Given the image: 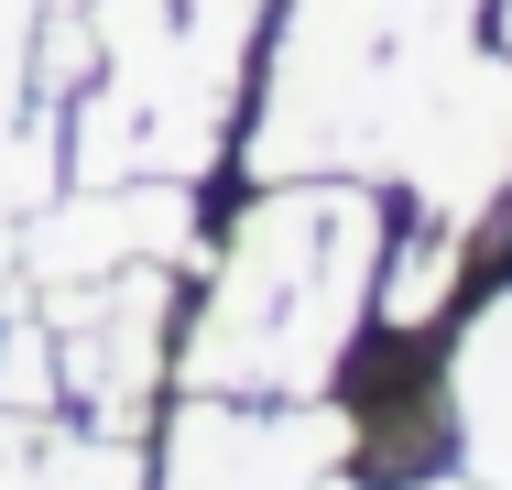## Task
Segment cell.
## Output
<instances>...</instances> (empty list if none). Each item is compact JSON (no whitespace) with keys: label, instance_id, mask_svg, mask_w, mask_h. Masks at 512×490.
<instances>
[{"label":"cell","instance_id":"cell-1","mask_svg":"<svg viewBox=\"0 0 512 490\" xmlns=\"http://www.w3.org/2000/svg\"><path fill=\"white\" fill-rule=\"evenodd\" d=\"M382 284V196L371 175H284L229 229L218 284L186 327V392L316 403L371 327Z\"/></svg>","mask_w":512,"mask_h":490},{"label":"cell","instance_id":"cell-2","mask_svg":"<svg viewBox=\"0 0 512 490\" xmlns=\"http://www.w3.org/2000/svg\"><path fill=\"white\" fill-rule=\"evenodd\" d=\"M262 0H88V88L66 120V175H207L229 142V109L251 77Z\"/></svg>","mask_w":512,"mask_h":490},{"label":"cell","instance_id":"cell-3","mask_svg":"<svg viewBox=\"0 0 512 490\" xmlns=\"http://www.w3.org/2000/svg\"><path fill=\"white\" fill-rule=\"evenodd\" d=\"M393 66L404 33H382L360 0H295L273 77H262V120H251V175H382V109H393Z\"/></svg>","mask_w":512,"mask_h":490},{"label":"cell","instance_id":"cell-4","mask_svg":"<svg viewBox=\"0 0 512 490\" xmlns=\"http://www.w3.org/2000/svg\"><path fill=\"white\" fill-rule=\"evenodd\" d=\"M382 175L414 186L425 218L480 229L512 196V55L480 33H425L393 66L382 109Z\"/></svg>","mask_w":512,"mask_h":490},{"label":"cell","instance_id":"cell-5","mask_svg":"<svg viewBox=\"0 0 512 490\" xmlns=\"http://www.w3.org/2000/svg\"><path fill=\"white\" fill-rule=\"evenodd\" d=\"M175 262H120V273H88V284H33L44 294V327H55V371H66V403L99 425V436H131L164 392V338H175Z\"/></svg>","mask_w":512,"mask_h":490},{"label":"cell","instance_id":"cell-6","mask_svg":"<svg viewBox=\"0 0 512 490\" xmlns=\"http://www.w3.org/2000/svg\"><path fill=\"white\" fill-rule=\"evenodd\" d=\"M349 469V414L197 392L164 436V490H327Z\"/></svg>","mask_w":512,"mask_h":490},{"label":"cell","instance_id":"cell-7","mask_svg":"<svg viewBox=\"0 0 512 490\" xmlns=\"http://www.w3.org/2000/svg\"><path fill=\"white\" fill-rule=\"evenodd\" d=\"M197 251V196L186 175H120V186L44 196L22 218V273L33 284H88L120 262H186Z\"/></svg>","mask_w":512,"mask_h":490},{"label":"cell","instance_id":"cell-8","mask_svg":"<svg viewBox=\"0 0 512 490\" xmlns=\"http://www.w3.org/2000/svg\"><path fill=\"white\" fill-rule=\"evenodd\" d=\"M436 403H447L458 469H469L480 490H512V284L480 294V305H469V327L447 338Z\"/></svg>","mask_w":512,"mask_h":490},{"label":"cell","instance_id":"cell-9","mask_svg":"<svg viewBox=\"0 0 512 490\" xmlns=\"http://www.w3.org/2000/svg\"><path fill=\"white\" fill-rule=\"evenodd\" d=\"M0 490H142V458L131 436H77L55 414H11L0 403Z\"/></svg>","mask_w":512,"mask_h":490},{"label":"cell","instance_id":"cell-10","mask_svg":"<svg viewBox=\"0 0 512 490\" xmlns=\"http://www.w3.org/2000/svg\"><path fill=\"white\" fill-rule=\"evenodd\" d=\"M458 273H469V229H458V218H425L404 251L382 240V284H371V316H382L393 338H425V316L458 294Z\"/></svg>","mask_w":512,"mask_h":490},{"label":"cell","instance_id":"cell-11","mask_svg":"<svg viewBox=\"0 0 512 490\" xmlns=\"http://www.w3.org/2000/svg\"><path fill=\"white\" fill-rule=\"evenodd\" d=\"M0 403H11V414H55V403H66L55 327H44V316H11V327H0Z\"/></svg>","mask_w":512,"mask_h":490},{"label":"cell","instance_id":"cell-12","mask_svg":"<svg viewBox=\"0 0 512 490\" xmlns=\"http://www.w3.org/2000/svg\"><path fill=\"white\" fill-rule=\"evenodd\" d=\"M360 11H371L382 33H404V44H425V33H469V22L491 11V0H360Z\"/></svg>","mask_w":512,"mask_h":490},{"label":"cell","instance_id":"cell-13","mask_svg":"<svg viewBox=\"0 0 512 490\" xmlns=\"http://www.w3.org/2000/svg\"><path fill=\"white\" fill-rule=\"evenodd\" d=\"M22 273V218H0V284Z\"/></svg>","mask_w":512,"mask_h":490},{"label":"cell","instance_id":"cell-14","mask_svg":"<svg viewBox=\"0 0 512 490\" xmlns=\"http://www.w3.org/2000/svg\"><path fill=\"white\" fill-rule=\"evenodd\" d=\"M327 490H349V480H327ZM404 490H480V480H404Z\"/></svg>","mask_w":512,"mask_h":490}]
</instances>
